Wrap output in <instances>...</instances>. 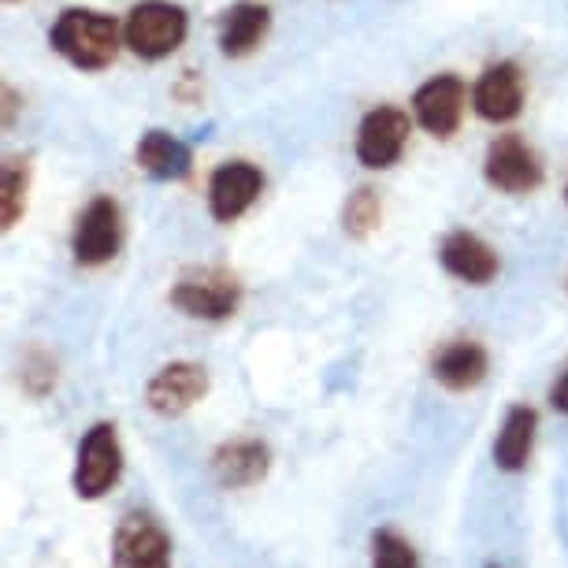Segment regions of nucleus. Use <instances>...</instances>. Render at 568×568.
Masks as SVG:
<instances>
[{
  "instance_id": "f257e3e1",
  "label": "nucleus",
  "mask_w": 568,
  "mask_h": 568,
  "mask_svg": "<svg viewBox=\"0 0 568 568\" xmlns=\"http://www.w3.org/2000/svg\"><path fill=\"white\" fill-rule=\"evenodd\" d=\"M49 45L60 52L71 68L79 71H104L112 68L123 41V27L112 16L93 12V8H63L49 30Z\"/></svg>"
},
{
  "instance_id": "f03ea898",
  "label": "nucleus",
  "mask_w": 568,
  "mask_h": 568,
  "mask_svg": "<svg viewBox=\"0 0 568 568\" xmlns=\"http://www.w3.org/2000/svg\"><path fill=\"white\" fill-rule=\"evenodd\" d=\"M186 34H190L186 8L171 4V0H142V4H134L131 12H126V23H123L126 49L149 63L179 52Z\"/></svg>"
},
{
  "instance_id": "7ed1b4c3",
  "label": "nucleus",
  "mask_w": 568,
  "mask_h": 568,
  "mask_svg": "<svg viewBox=\"0 0 568 568\" xmlns=\"http://www.w3.org/2000/svg\"><path fill=\"white\" fill-rule=\"evenodd\" d=\"M126 239V223L120 201L109 194H98L79 212L71 231V256L79 267H101L112 264L123 250Z\"/></svg>"
},
{
  "instance_id": "20e7f679",
  "label": "nucleus",
  "mask_w": 568,
  "mask_h": 568,
  "mask_svg": "<svg viewBox=\"0 0 568 568\" xmlns=\"http://www.w3.org/2000/svg\"><path fill=\"white\" fill-rule=\"evenodd\" d=\"M171 305L190 320L220 324V320H231L239 313L242 283H239V275L227 272V267H201V272L182 275L179 283L171 286Z\"/></svg>"
},
{
  "instance_id": "39448f33",
  "label": "nucleus",
  "mask_w": 568,
  "mask_h": 568,
  "mask_svg": "<svg viewBox=\"0 0 568 568\" xmlns=\"http://www.w3.org/2000/svg\"><path fill=\"white\" fill-rule=\"evenodd\" d=\"M123 476V446L115 435V424L101 420L82 435L79 443V460H74V495L85 501H98L120 484Z\"/></svg>"
},
{
  "instance_id": "423d86ee",
  "label": "nucleus",
  "mask_w": 568,
  "mask_h": 568,
  "mask_svg": "<svg viewBox=\"0 0 568 568\" xmlns=\"http://www.w3.org/2000/svg\"><path fill=\"white\" fill-rule=\"evenodd\" d=\"M484 179L490 190H498V194L524 197L542 186L546 171H542L539 153H535L520 134H498L495 142L487 145Z\"/></svg>"
},
{
  "instance_id": "0eeeda50",
  "label": "nucleus",
  "mask_w": 568,
  "mask_h": 568,
  "mask_svg": "<svg viewBox=\"0 0 568 568\" xmlns=\"http://www.w3.org/2000/svg\"><path fill=\"white\" fill-rule=\"evenodd\" d=\"M409 134H413L409 112L394 109V104H379V109H372L361 120L353 153H357L361 168L387 171V168H394L402 160L405 145H409Z\"/></svg>"
},
{
  "instance_id": "6e6552de",
  "label": "nucleus",
  "mask_w": 568,
  "mask_h": 568,
  "mask_svg": "<svg viewBox=\"0 0 568 568\" xmlns=\"http://www.w3.org/2000/svg\"><path fill=\"white\" fill-rule=\"evenodd\" d=\"M264 194V171L250 160H227L209 179V212L216 223H234Z\"/></svg>"
},
{
  "instance_id": "1a4fd4ad",
  "label": "nucleus",
  "mask_w": 568,
  "mask_h": 568,
  "mask_svg": "<svg viewBox=\"0 0 568 568\" xmlns=\"http://www.w3.org/2000/svg\"><path fill=\"white\" fill-rule=\"evenodd\" d=\"M209 394V372L194 361H171L164 364L145 387V405L156 416H175L190 413L194 405Z\"/></svg>"
},
{
  "instance_id": "9d476101",
  "label": "nucleus",
  "mask_w": 568,
  "mask_h": 568,
  "mask_svg": "<svg viewBox=\"0 0 568 568\" xmlns=\"http://www.w3.org/2000/svg\"><path fill=\"white\" fill-rule=\"evenodd\" d=\"M468 85L457 74H435L413 93V115L432 138H454L465 120Z\"/></svg>"
},
{
  "instance_id": "9b49d317",
  "label": "nucleus",
  "mask_w": 568,
  "mask_h": 568,
  "mask_svg": "<svg viewBox=\"0 0 568 568\" xmlns=\"http://www.w3.org/2000/svg\"><path fill=\"white\" fill-rule=\"evenodd\" d=\"M112 568H171V539L149 513H131L115 528Z\"/></svg>"
},
{
  "instance_id": "f8f14e48",
  "label": "nucleus",
  "mask_w": 568,
  "mask_h": 568,
  "mask_svg": "<svg viewBox=\"0 0 568 568\" xmlns=\"http://www.w3.org/2000/svg\"><path fill=\"white\" fill-rule=\"evenodd\" d=\"M524 71L513 60H498L471 85V109L487 123H513L524 112Z\"/></svg>"
},
{
  "instance_id": "ddd939ff",
  "label": "nucleus",
  "mask_w": 568,
  "mask_h": 568,
  "mask_svg": "<svg viewBox=\"0 0 568 568\" xmlns=\"http://www.w3.org/2000/svg\"><path fill=\"white\" fill-rule=\"evenodd\" d=\"M438 261L454 278L468 286H487L495 283L501 272V261L490 245L471 231H449L443 245H438Z\"/></svg>"
},
{
  "instance_id": "4468645a",
  "label": "nucleus",
  "mask_w": 568,
  "mask_h": 568,
  "mask_svg": "<svg viewBox=\"0 0 568 568\" xmlns=\"http://www.w3.org/2000/svg\"><path fill=\"white\" fill-rule=\"evenodd\" d=\"M272 471V446L261 438H234L212 454V476L223 490L256 487Z\"/></svg>"
},
{
  "instance_id": "2eb2a0df",
  "label": "nucleus",
  "mask_w": 568,
  "mask_h": 568,
  "mask_svg": "<svg viewBox=\"0 0 568 568\" xmlns=\"http://www.w3.org/2000/svg\"><path fill=\"white\" fill-rule=\"evenodd\" d=\"M267 30H272V8L261 0H239L220 19V52L227 60L253 57L264 45Z\"/></svg>"
},
{
  "instance_id": "dca6fc26",
  "label": "nucleus",
  "mask_w": 568,
  "mask_h": 568,
  "mask_svg": "<svg viewBox=\"0 0 568 568\" xmlns=\"http://www.w3.org/2000/svg\"><path fill=\"white\" fill-rule=\"evenodd\" d=\"M490 372V357L479 342L471 338H457L449 342L435 353L432 361V375L438 379V387L454 390V394H465V390H476L479 383L487 379Z\"/></svg>"
},
{
  "instance_id": "f3484780",
  "label": "nucleus",
  "mask_w": 568,
  "mask_h": 568,
  "mask_svg": "<svg viewBox=\"0 0 568 568\" xmlns=\"http://www.w3.org/2000/svg\"><path fill=\"white\" fill-rule=\"evenodd\" d=\"M134 164L156 182H179L190 175L194 168V153L186 142H179L168 131H145L142 142L134 145Z\"/></svg>"
},
{
  "instance_id": "a211bd4d",
  "label": "nucleus",
  "mask_w": 568,
  "mask_h": 568,
  "mask_svg": "<svg viewBox=\"0 0 568 568\" xmlns=\"http://www.w3.org/2000/svg\"><path fill=\"white\" fill-rule=\"evenodd\" d=\"M535 432H539V413H535L531 405H513L495 438V465L501 471L528 468L531 449H535Z\"/></svg>"
},
{
  "instance_id": "6ab92c4d",
  "label": "nucleus",
  "mask_w": 568,
  "mask_h": 568,
  "mask_svg": "<svg viewBox=\"0 0 568 568\" xmlns=\"http://www.w3.org/2000/svg\"><path fill=\"white\" fill-rule=\"evenodd\" d=\"M30 197V156H8L0 168V227L12 231L27 216Z\"/></svg>"
},
{
  "instance_id": "aec40b11",
  "label": "nucleus",
  "mask_w": 568,
  "mask_h": 568,
  "mask_svg": "<svg viewBox=\"0 0 568 568\" xmlns=\"http://www.w3.org/2000/svg\"><path fill=\"white\" fill-rule=\"evenodd\" d=\"M383 227V197L379 190L372 186H357L353 194L346 197V205H342V231L349 234V239H372L375 231Z\"/></svg>"
},
{
  "instance_id": "412c9836",
  "label": "nucleus",
  "mask_w": 568,
  "mask_h": 568,
  "mask_svg": "<svg viewBox=\"0 0 568 568\" xmlns=\"http://www.w3.org/2000/svg\"><path fill=\"white\" fill-rule=\"evenodd\" d=\"M372 568H420V557L405 535L383 528L372 535Z\"/></svg>"
},
{
  "instance_id": "4be33fe9",
  "label": "nucleus",
  "mask_w": 568,
  "mask_h": 568,
  "mask_svg": "<svg viewBox=\"0 0 568 568\" xmlns=\"http://www.w3.org/2000/svg\"><path fill=\"white\" fill-rule=\"evenodd\" d=\"M57 361L49 357L45 349H30L27 361H23V390L30 394V398H45V394L57 390Z\"/></svg>"
},
{
  "instance_id": "5701e85b",
  "label": "nucleus",
  "mask_w": 568,
  "mask_h": 568,
  "mask_svg": "<svg viewBox=\"0 0 568 568\" xmlns=\"http://www.w3.org/2000/svg\"><path fill=\"white\" fill-rule=\"evenodd\" d=\"M550 409L554 413H561V416H568V368L557 375V383L550 387Z\"/></svg>"
},
{
  "instance_id": "b1692460",
  "label": "nucleus",
  "mask_w": 568,
  "mask_h": 568,
  "mask_svg": "<svg viewBox=\"0 0 568 568\" xmlns=\"http://www.w3.org/2000/svg\"><path fill=\"white\" fill-rule=\"evenodd\" d=\"M16 120V93H12V85H4V126H12Z\"/></svg>"
},
{
  "instance_id": "393cba45",
  "label": "nucleus",
  "mask_w": 568,
  "mask_h": 568,
  "mask_svg": "<svg viewBox=\"0 0 568 568\" xmlns=\"http://www.w3.org/2000/svg\"><path fill=\"white\" fill-rule=\"evenodd\" d=\"M484 568H501V565H495V561H490V565H484Z\"/></svg>"
},
{
  "instance_id": "a878e982",
  "label": "nucleus",
  "mask_w": 568,
  "mask_h": 568,
  "mask_svg": "<svg viewBox=\"0 0 568 568\" xmlns=\"http://www.w3.org/2000/svg\"><path fill=\"white\" fill-rule=\"evenodd\" d=\"M4 4H16V0H4Z\"/></svg>"
},
{
  "instance_id": "bb28decb",
  "label": "nucleus",
  "mask_w": 568,
  "mask_h": 568,
  "mask_svg": "<svg viewBox=\"0 0 568 568\" xmlns=\"http://www.w3.org/2000/svg\"><path fill=\"white\" fill-rule=\"evenodd\" d=\"M565 201H568V186H565Z\"/></svg>"
}]
</instances>
